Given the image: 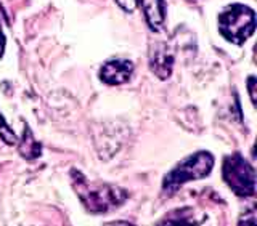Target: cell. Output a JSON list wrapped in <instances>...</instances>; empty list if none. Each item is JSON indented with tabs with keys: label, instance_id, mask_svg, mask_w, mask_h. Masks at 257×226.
Returning a JSON list of instances; mask_svg holds the SVG:
<instances>
[{
	"label": "cell",
	"instance_id": "cell-5",
	"mask_svg": "<svg viewBox=\"0 0 257 226\" xmlns=\"http://www.w3.org/2000/svg\"><path fill=\"white\" fill-rule=\"evenodd\" d=\"M134 64L128 60H111L101 68L100 79L108 85H120L132 76Z\"/></svg>",
	"mask_w": 257,
	"mask_h": 226
},
{
	"label": "cell",
	"instance_id": "cell-7",
	"mask_svg": "<svg viewBox=\"0 0 257 226\" xmlns=\"http://www.w3.org/2000/svg\"><path fill=\"white\" fill-rule=\"evenodd\" d=\"M172 55H167L166 48H161L159 52H156L151 56V69L156 72V76L161 79H166L172 71Z\"/></svg>",
	"mask_w": 257,
	"mask_h": 226
},
{
	"label": "cell",
	"instance_id": "cell-2",
	"mask_svg": "<svg viewBox=\"0 0 257 226\" xmlns=\"http://www.w3.org/2000/svg\"><path fill=\"white\" fill-rule=\"evenodd\" d=\"M212 167H214V157L211 152H206V151L196 152V154L182 160V162L166 176L163 183V191L167 196H171L183 183L207 176L211 173Z\"/></svg>",
	"mask_w": 257,
	"mask_h": 226
},
{
	"label": "cell",
	"instance_id": "cell-3",
	"mask_svg": "<svg viewBox=\"0 0 257 226\" xmlns=\"http://www.w3.org/2000/svg\"><path fill=\"white\" fill-rule=\"evenodd\" d=\"M219 29L227 40L241 45L254 34L255 15L246 5H231L219 16Z\"/></svg>",
	"mask_w": 257,
	"mask_h": 226
},
{
	"label": "cell",
	"instance_id": "cell-6",
	"mask_svg": "<svg viewBox=\"0 0 257 226\" xmlns=\"http://www.w3.org/2000/svg\"><path fill=\"white\" fill-rule=\"evenodd\" d=\"M140 5L147 15L148 24L158 29L164 23V2L163 0H140Z\"/></svg>",
	"mask_w": 257,
	"mask_h": 226
},
{
	"label": "cell",
	"instance_id": "cell-12",
	"mask_svg": "<svg viewBox=\"0 0 257 226\" xmlns=\"http://www.w3.org/2000/svg\"><path fill=\"white\" fill-rule=\"evenodd\" d=\"M117 4L124 8V10H128L131 12L132 8H134V5H135V0H117Z\"/></svg>",
	"mask_w": 257,
	"mask_h": 226
},
{
	"label": "cell",
	"instance_id": "cell-15",
	"mask_svg": "<svg viewBox=\"0 0 257 226\" xmlns=\"http://www.w3.org/2000/svg\"><path fill=\"white\" fill-rule=\"evenodd\" d=\"M108 226H132V224L124 223V221H119V223H112V224H108Z\"/></svg>",
	"mask_w": 257,
	"mask_h": 226
},
{
	"label": "cell",
	"instance_id": "cell-4",
	"mask_svg": "<svg viewBox=\"0 0 257 226\" xmlns=\"http://www.w3.org/2000/svg\"><path fill=\"white\" fill-rule=\"evenodd\" d=\"M223 180L241 197L252 196L255 191V173L251 164L239 154L228 156L223 162Z\"/></svg>",
	"mask_w": 257,
	"mask_h": 226
},
{
	"label": "cell",
	"instance_id": "cell-11",
	"mask_svg": "<svg viewBox=\"0 0 257 226\" xmlns=\"http://www.w3.org/2000/svg\"><path fill=\"white\" fill-rule=\"evenodd\" d=\"M254 87H255V79H254V77H249V79H247V88H249V93H251V100H252V103H255V92H254Z\"/></svg>",
	"mask_w": 257,
	"mask_h": 226
},
{
	"label": "cell",
	"instance_id": "cell-8",
	"mask_svg": "<svg viewBox=\"0 0 257 226\" xmlns=\"http://www.w3.org/2000/svg\"><path fill=\"white\" fill-rule=\"evenodd\" d=\"M20 152L26 159H36L40 156V144L37 143L36 136L31 133V128L28 125H24L23 140L20 143Z\"/></svg>",
	"mask_w": 257,
	"mask_h": 226
},
{
	"label": "cell",
	"instance_id": "cell-14",
	"mask_svg": "<svg viewBox=\"0 0 257 226\" xmlns=\"http://www.w3.org/2000/svg\"><path fill=\"white\" fill-rule=\"evenodd\" d=\"M243 226H255V218H254V215L251 213L247 216V218H244V224Z\"/></svg>",
	"mask_w": 257,
	"mask_h": 226
},
{
	"label": "cell",
	"instance_id": "cell-10",
	"mask_svg": "<svg viewBox=\"0 0 257 226\" xmlns=\"http://www.w3.org/2000/svg\"><path fill=\"white\" fill-rule=\"evenodd\" d=\"M0 138H2L7 144H16L18 143V138H16V133L12 130L10 128V125H8L7 122H5V119H4V116L0 114Z\"/></svg>",
	"mask_w": 257,
	"mask_h": 226
},
{
	"label": "cell",
	"instance_id": "cell-1",
	"mask_svg": "<svg viewBox=\"0 0 257 226\" xmlns=\"http://www.w3.org/2000/svg\"><path fill=\"white\" fill-rule=\"evenodd\" d=\"M76 192L79 194L87 210L93 213H103L111 208L119 207L127 199V192L122 188L109 186V184H93L88 183L82 173L72 170Z\"/></svg>",
	"mask_w": 257,
	"mask_h": 226
},
{
	"label": "cell",
	"instance_id": "cell-13",
	"mask_svg": "<svg viewBox=\"0 0 257 226\" xmlns=\"http://www.w3.org/2000/svg\"><path fill=\"white\" fill-rule=\"evenodd\" d=\"M4 50H5V36H4L2 29H0V58H2Z\"/></svg>",
	"mask_w": 257,
	"mask_h": 226
},
{
	"label": "cell",
	"instance_id": "cell-9",
	"mask_svg": "<svg viewBox=\"0 0 257 226\" xmlns=\"http://www.w3.org/2000/svg\"><path fill=\"white\" fill-rule=\"evenodd\" d=\"M195 220H193V215L190 208H183L180 212H175L172 215H169L164 220V223H161L159 226H193Z\"/></svg>",
	"mask_w": 257,
	"mask_h": 226
}]
</instances>
